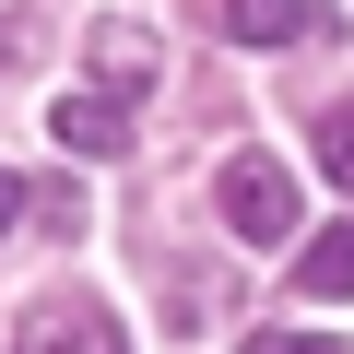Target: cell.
Instances as JSON below:
<instances>
[{"instance_id":"cell-1","label":"cell","mask_w":354,"mask_h":354,"mask_svg":"<svg viewBox=\"0 0 354 354\" xmlns=\"http://www.w3.org/2000/svg\"><path fill=\"white\" fill-rule=\"evenodd\" d=\"M213 201H225V225H236L248 248H272V236H295V177H283L272 153H236V165L213 177Z\"/></svg>"},{"instance_id":"cell-2","label":"cell","mask_w":354,"mask_h":354,"mask_svg":"<svg viewBox=\"0 0 354 354\" xmlns=\"http://www.w3.org/2000/svg\"><path fill=\"white\" fill-rule=\"evenodd\" d=\"M12 354H130V330H118L95 295H36L24 330H12Z\"/></svg>"},{"instance_id":"cell-3","label":"cell","mask_w":354,"mask_h":354,"mask_svg":"<svg viewBox=\"0 0 354 354\" xmlns=\"http://www.w3.org/2000/svg\"><path fill=\"white\" fill-rule=\"evenodd\" d=\"M236 48H330V0H225Z\"/></svg>"},{"instance_id":"cell-4","label":"cell","mask_w":354,"mask_h":354,"mask_svg":"<svg viewBox=\"0 0 354 354\" xmlns=\"http://www.w3.org/2000/svg\"><path fill=\"white\" fill-rule=\"evenodd\" d=\"M83 48H95V95H106V106H130V95L153 83V24H130V12H106V24L83 36Z\"/></svg>"},{"instance_id":"cell-5","label":"cell","mask_w":354,"mask_h":354,"mask_svg":"<svg viewBox=\"0 0 354 354\" xmlns=\"http://www.w3.org/2000/svg\"><path fill=\"white\" fill-rule=\"evenodd\" d=\"M59 142H71L83 165H106V153H130V106H106L95 83H71V95H59Z\"/></svg>"},{"instance_id":"cell-6","label":"cell","mask_w":354,"mask_h":354,"mask_svg":"<svg viewBox=\"0 0 354 354\" xmlns=\"http://www.w3.org/2000/svg\"><path fill=\"white\" fill-rule=\"evenodd\" d=\"M295 295H319V307H330V295H354V213H342V225H319V236L295 248Z\"/></svg>"},{"instance_id":"cell-7","label":"cell","mask_w":354,"mask_h":354,"mask_svg":"<svg viewBox=\"0 0 354 354\" xmlns=\"http://www.w3.org/2000/svg\"><path fill=\"white\" fill-rule=\"evenodd\" d=\"M319 177H330V189H354V95L319 118Z\"/></svg>"},{"instance_id":"cell-8","label":"cell","mask_w":354,"mask_h":354,"mask_svg":"<svg viewBox=\"0 0 354 354\" xmlns=\"http://www.w3.org/2000/svg\"><path fill=\"white\" fill-rule=\"evenodd\" d=\"M248 354H342L330 330H248Z\"/></svg>"},{"instance_id":"cell-9","label":"cell","mask_w":354,"mask_h":354,"mask_svg":"<svg viewBox=\"0 0 354 354\" xmlns=\"http://www.w3.org/2000/svg\"><path fill=\"white\" fill-rule=\"evenodd\" d=\"M12 225H24V177L0 165V236H12Z\"/></svg>"}]
</instances>
